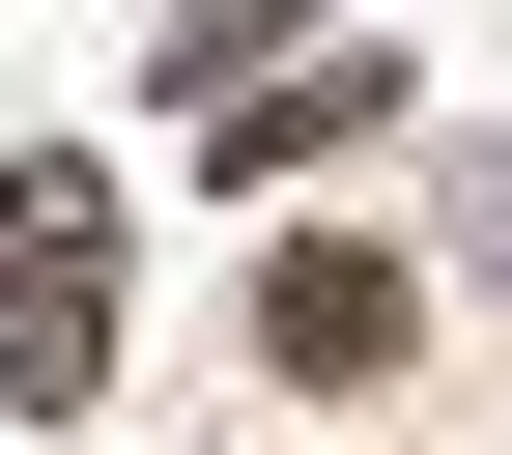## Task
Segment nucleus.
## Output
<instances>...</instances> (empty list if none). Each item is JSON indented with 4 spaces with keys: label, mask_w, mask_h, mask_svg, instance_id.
Listing matches in <instances>:
<instances>
[{
    "label": "nucleus",
    "mask_w": 512,
    "mask_h": 455,
    "mask_svg": "<svg viewBox=\"0 0 512 455\" xmlns=\"http://www.w3.org/2000/svg\"><path fill=\"white\" fill-rule=\"evenodd\" d=\"M399 342H427V285H399V256H342V228H313L285 285H256V370H285V399H370Z\"/></svg>",
    "instance_id": "f03ea898"
},
{
    "label": "nucleus",
    "mask_w": 512,
    "mask_h": 455,
    "mask_svg": "<svg viewBox=\"0 0 512 455\" xmlns=\"http://www.w3.org/2000/svg\"><path fill=\"white\" fill-rule=\"evenodd\" d=\"M86 370H114V200L0 171V399H86Z\"/></svg>",
    "instance_id": "f257e3e1"
}]
</instances>
